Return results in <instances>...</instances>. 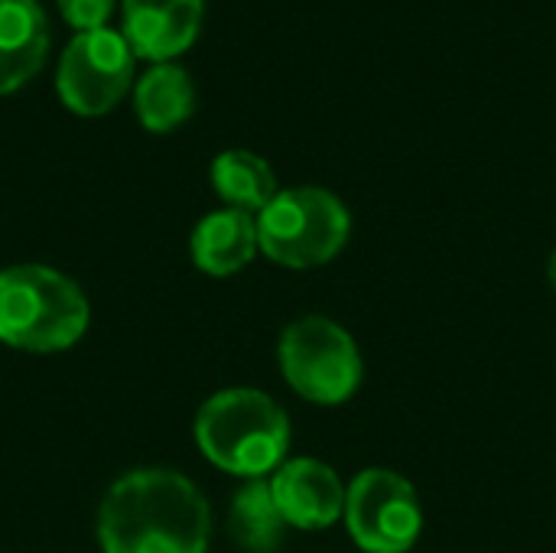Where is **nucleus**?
Returning <instances> with one entry per match:
<instances>
[{"label":"nucleus","mask_w":556,"mask_h":553,"mask_svg":"<svg viewBox=\"0 0 556 553\" xmlns=\"http://www.w3.org/2000/svg\"><path fill=\"white\" fill-rule=\"evenodd\" d=\"M49 49V23L36 0H0V95L29 81Z\"/></svg>","instance_id":"nucleus-10"},{"label":"nucleus","mask_w":556,"mask_h":553,"mask_svg":"<svg viewBox=\"0 0 556 553\" xmlns=\"http://www.w3.org/2000/svg\"><path fill=\"white\" fill-rule=\"evenodd\" d=\"M280 368L287 385L313 404H342L362 385L355 339L326 316H306L280 336Z\"/></svg>","instance_id":"nucleus-5"},{"label":"nucleus","mask_w":556,"mask_h":553,"mask_svg":"<svg viewBox=\"0 0 556 553\" xmlns=\"http://www.w3.org/2000/svg\"><path fill=\"white\" fill-rule=\"evenodd\" d=\"M349 209L326 189L300 186L277 192L257 212V248L280 267L306 271L329 264L349 241Z\"/></svg>","instance_id":"nucleus-4"},{"label":"nucleus","mask_w":556,"mask_h":553,"mask_svg":"<svg viewBox=\"0 0 556 553\" xmlns=\"http://www.w3.org/2000/svg\"><path fill=\"white\" fill-rule=\"evenodd\" d=\"M212 183L228 209L241 212H264L277 196V179L267 160L251 150H228L212 163Z\"/></svg>","instance_id":"nucleus-14"},{"label":"nucleus","mask_w":556,"mask_h":553,"mask_svg":"<svg viewBox=\"0 0 556 553\" xmlns=\"http://www.w3.org/2000/svg\"><path fill=\"white\" fill-rule=\"evenodd\" d=\"M228 531L244 553H274L283 541L287 518L277 508L270 482L251 479L231 502Z\"/></svg>","instance_id":"nucleus-12"},{"label":"nucleus","mask_w":556,"mask_h":553,"mask_svg":"<svg viewBox=\"0 0 556 553\" xmlns=\"http://www.w3.org/2000/svg\"><path fill=\"white\" fill-rule=\"evenodd\" d=\"M104 553H205L208 505L169 469H137L117 479L98 512Z\"/></svg>","instance_id":"nucleus-1"},{"label":"nucleus","mask_w":556,"mask_h":553,"mask_svg":"<svg viewBox=\"0 0 556 553\" xmlns=\"http://www.w3.org/2000/svg\"><path fill=\"white\" fill-rule=\"evenodd\" d=\"M195 443L218 469L261 479L277 469L290 447V424L277 401L251 388L212 394L195 417Z\"/></svg>","instance_id":"nucleus-2"},{"label":"nucleus","mask_w":556,"mask_h":553,"mask_svg":"<svg viewBox=\"0 0 556 553\" xmlns=\"http://www.w3.org/2000/svg\"><path fill=\"white\" fill-rule=\"evenodd\" d=\"M134 78V49L130 42L101 26L78 33L62 62H59V95L75 114H104L111 111Z\"/></svg>","instance_id":"nucleus-7"},{"label":"nucleus","mask_w":556,"mask_h":553,"mask_svg":"<svg viewBox=\"0 0 556 553\" xmlns=\"http://www.w3.org/2000/svg\"><path fill=\"white\" fill-rule=\"evenodd\" d=\"M202 0H124V39L143 59H169L195 39Z\"/></svg>","instance_id":"nucleus-9"},{"label":"nucleus","mask_w":556,"mask_h":553,"mask_svg":"<svg viewBox=\"0 0 556 553\" xmlns=\"http://www.w3.org/2000/svg\"><path fill=\"white\" fill-rule=\"evenodd\" d=\"M111 7H114V0H59L62 16L72 26H78L81 33L101 29L104 20H108V13H111Z\"/></svg>","instance_id":"nucleus-15"},{"label":"nucleus","mask_w":556,"mask_h":553,"mask_svg":"<svg viewBox=\"0 0 556 553\" xmlns=\"http://www.w3.org/2000/svg\"><path fill=\"white\" fill-rule=\"evenodd\" d=\"M192 104H195L192 78L173 62H156L137 85V114L147 130L179 127L192 114Z\"/></svg>","instance_id":"nucleus-13"},{"label":"nucleus","mask_w":556,"mask_h":553,"mask_svg":"<svg viewBox=\"0 0 556 553\" xmlns=\"http://www.w3.org/2000/svg\"><path fill=\"white\" fill-rule=\"evenodd\" d=\"M257 251V222L251 212L222 209L205 215L192 231V261L212 277L238 274Z\"/></svg>","instance_id":"nucleus-11"},{"label":"nucleus","mask_w":556,"mask_h":553,"mask_svg":"<svg viewBox=\"0 0 556 553\" xmlns=\"http://www.w3.org/2000/svg\"><path fill=\"white\" fill-rule=\"evenodd\" d=\"M274 499L287 525L316 531L329 528L345 515V489L339 476L319 460H293L283 463L270 482Z\"/></svg>","instance_id":"nucleus-8"},{"label":"nucleus","mask_w":556,"mask_h":553,"mask_svg":"<svg viewBox=\"0 0 556 553\" xmlns=\"http://www.w3.org/2000/svg\"><path fill=\"white\" fill-rule=\"evenodd\" d=\"M551 284H554V290H556V251H554V257H551Z\"/></svg>","instance_id":"nucleus-16"},{"label":"nucleus","mask_w":556,"mask_h":553,"mask_svg":"<svg viewBox=\"0 0 556 553\" xmlns=\"http://www.w3.org/2000/svg\"><path fill=\"white\" fill-rule=\"evenodd\" d=\"M88 329V300L75 280L42 264L0 271V342L23 352H62Z\"/></svg>","instance_id":"nucleus-3"},{"label":"nucleus","mask_w":556,"mask_h":553,"mask_svg":"<svg viewBox=\"0 0 556 553\" xmlns=\"http://www.w3.org/2000/svg\"><path fill=\"white\" fill-rule=\"evenodd\" d=\"M345 525L365 553H407L424 528V508L407 479L365 469L345 492Z\"/></svg>","instance_id":"nucleus-6"}]
</instances>
